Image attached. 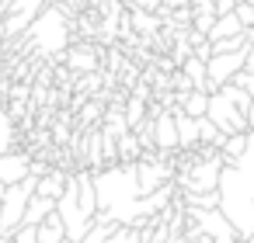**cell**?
Here are the masks:
<instances>
[{
  "instance_id": "17",
  "label": "cell",
  "mask_w": 254,
  "mask_h": 243,
  "mask_svg": "<svg viewBox=\"0 0 254 243\" xmlns=\"http://www.w3.org/2000/svg\"><path fill=\"white\" fill-rule=\"evenodd\" d=\"M219 91H223V94H226V97L240 108V111H247V104H251V94H247V91H240V87H237V84H230V80H226Z\"/></svg>"
},
{
  "instance_id": "6",
  "label": "cell",
  "mask_w": 254,
  "mask_h": 243,
  "mask_svg": "<svg viewBox=\"0 0 254 243\" xmlns=\"http://www.w3.org/2000/svg\"><path fill=\"white\" fill-rule=\"evenodd\" d=\"M39 11H42V0H18V4L11 7V18H7V25H4L0 35H14L21 28H28L39 18Z\"/></svg>"
},
{
  "instance_id": "3",
  "label": "cell",
  "mask_w": 254,
  "mask_h": 243,
  "mask_svg": "<svg viewBox=\"0 0 254 243\" xmlns=\"http://www.w3.org/2000/svg\"><path fill=\"white\" fill-rule=\"evenodd\" d=\"M205 118L209 122H216V129L223 132V136H233V132H247V118H244V111L223 94V91H212L209 94V104H205Z\"/></svg>"
},
{
  "instance_id": "2",
  "label": "cell",
  "mask_w": 254,
  "mask_h": 243,
  "mask_svg": "<svg viewBox=\"0 0 254 243\" xmlns=\"http://www.w3.org/2000/svg\"><path fill=\"white\" fill-rule=\"evenodd\" d=\"M223 156L212 153V156H195L178 177H174V188L178 191H216V181H219V170H223Z\"/></svg>"
},
{
  "instance_id": "1",
  "label": "cell",
  "mask_w": 254,
  "mask_h": 243,
  "mask_svg": "<svg viewBox=\"0 0 254 243\" xmlns=\"http://www.w3.org/2000/svg\"><path fill=\"white\" fill-rule=\"evenodd\" d=\"M98 212V201H94V184H91V170H77V174H66V188L63 194L56 198V215L63 219V229H66V240L80 243L84 233L94 226Z\"/></svg>"
},
{
  "instance_id": "16",
  "label": "cell",
  "mask_w": 254,
  "mask_h": 243,
  "mask_svg": "<svg viewBox=\"0 0 254 243\" xmlns=\"http://www.w3.org/2000/svg\"><path fill=\"white\" fill-rule=\"evenodd\" d=\"M11 149H14V118L0 104V153H11Z\"/></svg>"
},
{
  "instance_id": "9",
  "label": "cell",
  "mask_w": 254,
  "mask_h": 243,
  "mask_svg": "<svg viewBox=\"0 0 254 243\" xmlns=\"http://www.w3.org/2000/svg\"><path fill=\"white\" fill-rule=\"evenodd\" d=\"M240 32H244L240 18H237L233 11H226V14H216V21H212V28L205 32V39H209V42H216V39H230V35H240Z\"/></svg>"
},
{
  "instance_id": "7",
  "label": "cell",
  "mask_w": 254,
  "mask_h": 243,
  "mask_svg": "<svg viewBox=\"0 0 254 243\" xmlns=\"http://www.w3.org/2000/svg\"><path fill=\"white\" fill-rule=\"evenodd\" d=\"M153 146L160 149H178V129H174V115L153 108Z\"/></svg>"
},
{
  "instance_id": "21",
  "label": "cell",
  "mask_w": 254,
  "mask_h": 243,
  "mask_svg": "<svg viewBox=\"0 0 254 243\" xmlns=\"http://www.w3.org/2000/svg\"><path fill=\"white\" fill-rule=\"evenodd\" d=\"M136 122H143V97H139V94H136V101L129 104V115H126V125H129V129H132Z\"/></svg>"
},
{
  "instance_id": "24",
  "label": "cell",
  "mask_w": 254,
  "mask_h": 243,
  "mask_svg": "<svg viewBox=\"0 0 254 243\" xmlns=\"http://www.w3.org/2000/svg\"><path fill=\"white\" fill-rule=\"evenodd\" d=\"M247 243H254V233H251V236H247Z\"/></svg>"
},
{
  "instance_id": "19",
  "label": "cell",
  "mask_w": 254,
  "mask_h": 243,
  "mask_svg": "<svg viewBox=\"0 0 254 243\" xmlns=\"http://www.w3.org/2000/svg\"><path fill=\"white\" fill-rule=\"evenodd\" d=\"M11 240H14V243H39V233H35V226L21 222V226L11 233Z\"/></svg>"
},
{
  "instance_id": "18",
  "label": "cell",
  "mask_w": 254,
  "mask_h": 243,
  "mask_svg": "<svg viewBox=\"0 0 254 243\" xmlns=\"http://www.w3.org/2000/svg\"><path fill=\"white\" fill-rule=\"evenodd\" d=\"M233 14L240 18L244 28H254V7L247 4V0H237V4H233Z\"/></svg>"
},
{
  "instance_id": "20",
  "label": "cell",
  "mask_w": 254,
  "mask_h": 243,
  "mask_svg": "<svg viewBox=\"0 0 254 243\" xmlns=\"http://www.w3.org/2000/svg\"><path fill=\"white\" fill-rule=\"evenodd\" d=\"M70 63H73L77 70H91V66H98V59H94L91 52H70Z\"/></svg>"
},
{
  "instance_id": "10",
  "label": "cell",
  "mask_w": 254,
  "mask_h": 243,
  "mask_svg": "<svg viewBox=\"0 0 254 243\" xmlns=\"http://www.w3.org/2000/svg\"><path fill=\"white\" fill-rule=\"evenodd\" d=\"M66 188V170H46L42 177H35V194H46V198H60Z\"/></svg>"
},
{
  "instance_id": "8",
  "label": "cell",
  "mask_w": 254,
  "mask_h": 243,
  "mask_svg": "<svg viewBox=\"0 0 254 243\" xmlns=\"http://www.w3.org/2000/svg\"><path fill=\"white\" fill-rule=\"evenodd\" d=\"M174 115V129H178V149H195L198 146V118L185 115L181 108H171Z\"/></svg>"
},
{
  "instance_id": "22",
  "label": "cell",
  "mask_w": 254,
  "mask_h": 243,
  "mask_svg": "<svg viewBox=\"0 0 254 243\" xmlns=\"http://www.w3.org/2000/svg\"><path fill=\"white\" fill-rule=\"evenodd\" d=\"M244 118H247V129H254V97H251V104H247V111H244Z\"/></svg>"
},
{
  "instance_id": "13",
  "label": "cell",
  "mask_w": 254,
  "mask_h": 243,
  "mask_svg": "<svg viewBox=\"0 0 254 243\" xmlns=\"http://www.w3.org/2000/svg\"><path fill=\"white\" fill-rule=\"evenodd\" d=\"M205 104H209V94H205V91H185L181 101H178V108H181L185 115H191V118L205 115Z\"/></svg>"
},
{
  "instance_id": "4",
  "label": "cell",
  "mask_w": 254,
  "mask_h": 243,
  "mask_svg": "<svg viewBox=\"0 0 254 243\" xmlns=\"http://www.w3.org/2000/svg\"><path fill=\"white\" fill-rule=\"evenodd\" d=\"M136 181H139V191L150 194L153 188H160V184L171 181V167H167L164 160H157L153 153H150V160L139 156V160H136Z\"/></svg>"
},
{
  "instance_id": "11",
  "label": "cell",
  "mask_w": 254,
  "mask_h": 243,
  "mask_svg": "<svg viewBox=\"0 0 254 243\" xmlns=\"http://www.w3.org/2000/svg\"><path fill=\"white\" fill-rule=\"evenodd\" d=\"M53 208H56V198H46V194H35V191H32V198H28V205H25V219H21V222L35 226V222H42Z\"/></svg>"
},
{
  "instance_id": "23",
  "label": "cell",
  "mask_w": 254,
  "mask_h": 243,
  "mask_svg": "<svg viewBox=\"0 0 254 243\" xmlns=\"http://www.w3.org/2000/svg\"><path fill=\"white\" fill-rule=\"evenodd\" d=\"M0 243H14V240H11V236H0Z\"/></svg>"
},
{
  "instance_id": "5",
  "label": "cell",
  "mask_w": 254,
  "mask_h": 243,
  "mask_svg": "<svg viewBox=\"0 0 254 243\" xmlns=\"http://www.w3.org/2000/svg\"><path fill=\"white\" fill-rule=\"evenodd\" d=\"M28 167H32V156H28V153H18V149L0 153V188L21 181V177L28 174Z\"/></svg>"
},
{
  "instance_id": "15",
  "label": "cell",
  "mask_w": 254,
  "mask_h": 243,
  "mask_svg": "<svg viewBox=\"0 0 254 243\" xmlns=\"http://www.w3.org/2000/svg\"><path fill=\"white\" fill-rule=\"evenodd\" d=\"M226 136L216 129V122H209L205 115H198V143L202 146H212V149H219V143H223Z\"/></svg>"
},
{
  "instance_id": "12",
  "label": "cell",
  "mask_w": 254,
  "mask_h": 243,
  "mask_svg": "<svg viewBox=\"0 0 254 243\" xmlns=\"http://www.w3.org/2000/svg\"><path fill=\"white\" fill-rule=\"evenodd\" d=\"M35 233H39V243H60L63 236H66V229H63V219L56 215V208L42 219V222H35Z\"/></svg>"
},
{
  "instance_id": "14",
  "label": "cell",
  "mask_w": 254,
  "mask_h": 243,
  "mask_svg": "<svg viewBox=\"0 0 254 243\" xmlns=\"http://www.w3.org/2000/svg\"><path fill=\"white\" fill-rule=\"evenodd\" d=\"M244 149H247V132H233V136H226V139L219 143V156H223L226 163L237 160Z\"/></svg>"
}]
</instances>
